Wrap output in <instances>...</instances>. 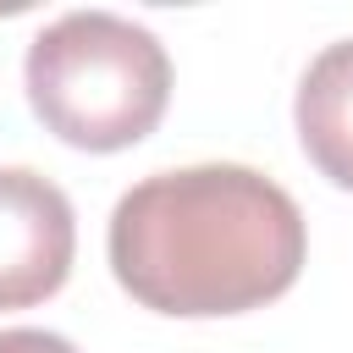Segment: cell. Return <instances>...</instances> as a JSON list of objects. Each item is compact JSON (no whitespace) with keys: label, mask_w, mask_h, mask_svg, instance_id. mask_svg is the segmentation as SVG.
Wrapping results in <instances>:
<instances>
[{"label":"cell","mask_w":353,"mask_h":353,"mask_svg":"<svg viewBox=\"0 0 353 353\" xmlns=\"http://www.w3.org/2000/svg\"><path fill=\"white\" fill-rule=\"evenodd\" d=\"M72 199L28 165H0V309H33L72 276Z\"/></svg>","instance_id":"obj_3"},{"label":"cell","mask_w":353,"mask_h":353,"mask_svg":"<svg viewBox=\"0 0 353 353\" xmlns=\"http://www.w3.org/2000/svg\"><path fill=\"white\" fill-rule=\"evenodd\" d=\"M0 353H77L66 336L55 331H39V325H11L0 331Z\"/></svg>","instance_id":"obj_5"},{"label":"cell","mask_w":353,"mask_h":353,"mask_svg":"<svg viewBox=\"0 0 353 353\" xmlns=\"http://www.w3.org/2000/svg\"><path fill=\"white\" fill-rule=\"evenodd\" d=\"M110 270L154 314L210 320L281 298L309 254L298 199L254 165L210 160L132 182L110 210Z\"/></svg>","instance_id":"obj_1"},{"label":"cell","mask_w":353,"mask_h":353,"mask_svg":"<svg viewBox=\"0 0 353 353\" xmlns=\"http://www.w3.org/2000/svg\"><path fill=\"white\" fill-rule=\"evenodd\" d=\"M28 105L72 149L116 154L149 138L171 99L165 44L116 11H66L28 44Z\"/></svg>","instance_id":"obj_2"},{"label":"cell","mask_w":353,"mask_h":353,"mask_svg":"<svg viewBox=\"0 0 353 353\" xmlns=\"http://www.w3.org/2000/svg\"><path fill=\"white\" fill-rule=\"evenodd\" d=\"M292 121L309 165L353 193V39H336L309 61L292 99Z\"/></svg>","instance_id":"obj_4"}]
</instances>
